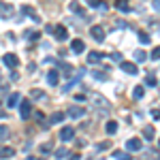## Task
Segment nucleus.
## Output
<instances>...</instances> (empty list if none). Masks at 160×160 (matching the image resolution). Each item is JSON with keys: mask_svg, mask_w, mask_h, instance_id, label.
<instances>
[{"mask_svg": "<svg viewBox=\"0 0 160 160\" xmlns=\"http://www.w3.org/2000/svg\"><path fill=\"white\" fill-rule=\"evenodd\" d=\"M107 148H111V143H109V141H100L98 145H96V152H105Z\"/></svg>", "mask_w": 160, "mask_h": 160, "instance_id": "obj_29", "label": "nucleus"}, {"mask_svg": "<svg viewBox=\"0 0 160 160\" xmlns=\"http://www.w3.org/2000/svg\"><path fill=\"white\" fill-rule=\"evenodd\" d=\"M30 96H32L34 100H38V98H43V96H45V92H43V90H32V92H30Z\"/></svg>", "mask_w": 160, "mask_h": 160, "instance_id": "obj_27", "label": "nucleus"}, {"mask_svg": "<svg viewBox=\"0 0 160 160\" xmlns=\"http://www.w3.org/2000/svg\"><path fill=\"white\" fill-rule=\"evenodd\" d=\"M115 7H118L122 13H130V4H128V0H115Z\"/></svg>", "mask_w": 160, "mask_h": 160, "instance_id": "obj_16", "label": "nucleus"}, {"mask_svg": "<svg viewBox=\"0 0 160 160\" xmlns=\"http://www.w3.org/2000/svg\"><path fill=\"white\" fill-rule=\"evenodd\" d=\"M47 83H49V86H58V83H60V73H58V71H49V73H47Z\"/></svg>", "mask_w": 160, "mask_h": 160, "instance_id": "obj_12", "label": "nucleus"}, {"mask_svg": "<svg viewBox=\"0 0 160 160\" xmlns=\"http://www.w3.org/2000/svg\"><path fill=\"white\" fill-rule=\"evenodd\" d=\"M22 11H24L26 15H28V17H30V19H32V22H37V24H41V17H38L37 13H34V9H32V7H24V9H22Z\"/></svg>", "mask_w": 160, "mask_h": 160, "instance_id": "obj_14", "label": "nucleus"}, {"mask_svg": "<svg viewBox=\"0 0 160 160\" xmlns=\"http://www.w3.org/2000/svg\"><path fill=\"white\" fill-rule=\"evenodd\" d=\"M152 118L154 120H160V109H152Z\"/></svg>", "mask_w": 160, "mask_h": 160, "instance_id": "obj_36", "label": "nucleus"}, {"mask_svg": "<svg viewBox=\"0 0 160 160\" xmlns=\"http://www.w3.org/2000/svg\"><path fill=\"white\" fill-rule=\"evenodd\" d=\"M156 30H158V34H160V26H158V28H156Z\"/></svg>", "mask_w": 160, "mask_h": 160, "instance_id": "obj_45", "label": "nucleus"}, {"mask_svg": "<svg viewBox=\"0 0 160 160\" xmlns=\"http://www.w3.org/2000/svg\"><path fill=\"white\" fill-rule=\"evenodd\" d=\"M17 79H19V75H17L15 71H13V73H11V81H17Z\"/></svg>", "mask_w": 160, "mask_h": 160, "instance_id": "obj_41", "label": "nucleus"}, {"mask_svg": "<svg viewBox=\"0 0 160 160\" xmlns=\"http://www.w3.org/2000/svg\"><path fill=\"white\" fill-rule=\"evenodd\" d=\"M71 11H73L75 15H81V17L86 15V13H83V9H81V4H79L77 0H73V2H71Z\"/></svg>", "mask_w": 160, "mask_h": 160, "instance_id": "obj_19", "label": "nucleus"}, {"mask_svg": "<svg viewBox=\"0 0 160 160\" xmlns=\"http://www.w3.org/2000/svg\"><path fill=\"white\" fill-rule=\"evenodd\" d=\"M115 26H118V28H128V24H126V22H122V19H118V22H115Z\"/></svg>", "mask_w": 160, "mask_h": 160, "instance_id": "obj_38", "label": "nucleus"}, {"mask_svg": "<svg viewBox=\"0 0 160 160\" xmlns=\"http://www.w3.org/2000/svg\"><path fill=\"white\" fill-rule=\"evenodd\" d=\"M71 49H73V53H83V49H86V43H83L81 38H75L73 45H71Z\"/></svg>", "mask_w": 160, "mask_h": 160, "instance_id": "obj_11", "label": "nucleus"}, {"mask_svg": "<svg viewBox=\"0 0 160 160\" xmlns=\"http://www.w3.org/2000/svg\"><path fill=\"white\" fill-rule=\"evenodd\" d=\"M51 34L58 38V41H66V38H68V30H66L64 26H53V32H51Z\"/></svg>", "mask_w": 160, "mask_h": 160, "instance_id": "obj_5", "label": "nucleus"}, {"mask_svg": "<svg viewBox=\"0 0 160 160\" xmlns=\"http://www.w3.org/2000/svg\"><path fill=\"white\" fill-rule=\"evenodd\" d=\"M160 58V47H156V49L152 51V60H158Z\"/></svg>", "mask_w": 160, "mask_h": 160, "instance_id": "obj_34", "label": "nucleus"}, {"mask_svg": "<svg viewBox=\"0 0 160 160\" xmlns=\"http://www.w3.org/2000/svg\"><path fill=\"white\" fill-rule=\"evenodd\" d=\"M56 66H58V68H60L62 73H73V66H71V64H66V62H56Z\"/></svg>", "mask_w": 160, "mask_h": 160, "instance_id": "obj_21", "label": "nucleus"}, {"mask_svg": "<svg viewBox=\"0 0 160 160\" xmlns=\"http://www.w3.org/2000/svg\"><path fill=\"white\" fill-rule=\"evenodd\" d=\"M68 160H79V154H73V156H68Z\"/></svg>", "mask_w": 160, "mask_h": 160, "instance_id": "obj_43", "label": "nucleus"}, {"mask_svg": "<svg viewBox=\"0 0 160 160\" xmlns=\"http://www.w3.org/2000/svg\"><path fill=\"white\" fill-rule=\"evenodd\" d=\"M135 60L137 62H145V60H148V53H145L143 49H137L135 51Z\"/></svg>", "mask_w": 160, "mask_h": 160, "instance_id": "obj_25", "label": "nucleus"}, {"mask_svg": "<svg viewBox=\"0 0 160 160\" xmlns=\"http://www.w3.org/2000/svg\"><path fill=\"white\" fill-rule=\"evenodd\" d=\"M32 113V102L30 100H19V118L22 120H28Z\"/></svg>", "mask_w": 160, "mask_h": 160, "instance_id": "obj_2", "label": "nucleus"}, {"mask_svg": "<svg viewBox=\"0 0 160 160\" xmlns=\"http://www.w3.org/2000/svg\"><path fill=\"white\" fill-rule=\"evenodd\" d=\"M105 132H107V135H115V132H118V122H113V120H111V122H107Z\"/></svg>", "mask_w": 160, "mask_h": 160, "instance_id": "obj_20", "label": "nucleus"}, {"mask_svg": "<svg viewBox=\"0 0 160 160\" xmlns=\"http://www.w3.org/2000/svg\"><path fill=\"white\" fill-rule=\"evenodd\" d=\"M156 160H160V156H156Z\"/></svg>", "mask_w": 160, "mask_h": 160, "instance_id": "obj_46", "label": "nucleus"}, {"mask_svg": "<svg viewBox=\"0 0 160 160\" xmlns=\"http://www.w3.org/2000/svg\"><path fill=\"white\" fill-rule=\"evenodd\" d=\"M158 145H160V139H158Z\"/></svg>", "mask_w": 160, "mask_h": 160, "instance_id": "obj_47", "label": "nucleus"}, {"mask_svg": "<svg viewBox=\"0 0 160 160\" xmlns=\"http://www.w3.org/2000/svg\"><path fill=\"white\" fill-rule=\"evenodd\" d=\"M51 145H41V154H49V152H51Z\"/></svg>", "mask_w": 160, "mask_h": 160, "instance_id": "obj_37", "label": "nucleus"}, {"mask_svg": "<svg viewBox=\"0 0 160 160\" xmlns=\"http://www.w3.org/2000/svg\"><path fill=\"white\" fill-rule=\"evenodd\" d=\"M73 137H75V128H73V126H66V128H62V130H60V139H62V141H71Z\"/></svg>", "mask_w": 160, "mask_h": 160, "instance_id": "obj_10", "label": "nucleus"}, {"mask_svg": "<svg viewBox=\"0 0 160 160\" xmlns=\"http://www.w3.org/2000/svg\"><path fill=\"white\" fill-rule=\"evenodd\" d=\"M2 62H4L9 68H15V66L19 64V58H17L15 53H4V56H2Z\"/></svg>", "mask_w": 160, "mask_h": 160, "instance_id": "obj_6", "label": "nucleus"}, {"mask_svg": "<svg viewBox=\"0 0 160 160\" xmlns=\"http://www.w3.org/2000/svg\"><path fill=\"white\" fill-rule=\"evenodd\" d=\"M105 58V53H100V51H90V56H88V62H92V64H96L98 60Z\"/></svg>", "mask_w": 160, "mask_h": 160, "instance_id": "obj_15", "label": "nucleus"}, {"mask_svg": "<svg viewBox=\"0 0 160 160\" xmlns=\"http://www.w3.org/2000/svg\"><path fill=\"white\" fill-rule=\"evenodd\" d=\"M19 100H22V94H11L9 100H7V107H17V105H19Z\"/></svg>", "mask_w": 160, "mask_h": 160, "instance_id": "obj_18", "label": "nucleus"}, {"mask_svg": "<svg viewBox=\"0 0 160 160\" xmlns=\"http://www.w3.org/2000/svg\"><path fill=\"white\" fill-rule=\"evenodd\" d=\"M15 156V149L7 148V145H0V158H13Z\"/></svg>", "mask_w": 160, "mask_h": 160, "instance_id": "obj_13", "label": "nucleus"}, {"mask_svg": "<svg viewBox=\"0 0 160 160\" xmlns=\"http://www.w3.org/2000/svg\"><path fill=\"white\" fill-rule=\"evenodd\" d=\"M154 9H156V11H160V0H154Z\"/></svg>", "mask_w": 160, "mask_h": 160, "instance_id": "obj_42", "label": "nucleus"}, {"mask_svg": "<svg viewBox=\"0 0 160 160\" xmlns=\"http://www.w3.org/2000/svg\"><path fill=\"white\" fill-rule=\"evenodd\" d=\"M66 115H68V118H73V120H79V118H83V115H86V109H83V107H71Z\"/></svg>", "mask_w": 160, "mask_h": 160, "instance_id": "obj_8", "label": "nucleus"}, {"mask_svg": "<svg viewBox=\"0 0 160 160\" xmlns=\"http://www.w3.org/2000/svg\"><path fill=\"white\" fill-rule=\"evenodd\" d=\"M141 148H143V143H141V139H137V137H132V139L126 141V149H128V152H141Z\"/></svg>", "mask_w": 160, "mask_h": 160, "instance_id": "obj_4", "label": "nucleus"}, {"mask_svg": "<svg viewBox=\"0 0 160 160\" xmlns=\"http://www.w3.org/2000/svg\"><path fill=\"white\" fill-rule=\"evenodd\" d=\"M143 137H145L148 141H152V139L156 137V132H154V126H145V128H143Z\"/></svg>", "mask_w": 160, "mask_h": 160, "instance_id": "obj_22", "label": "nucleus"}, {"mask_svg": "<svg viewBox=\"0 0 160 160\" xmlns=\"http://www.w3.org/2000/svg\"><path fill=\"white\" fill-rule=\"evenodd\" d=\"M90 34L96 38V41H102V38H105V28H102V26H92V28H90Z\"/></svg>", "mask_w": 160, "mask_h": 160, "instance_id": "obj_9", "label": "nucleus"}, {"mask_svg": "<svg viewBox=\"0 0 160 160\" xmlns=\"http://www.w3.org/2000/svg\"><path fill=\"white\" fill-rule=\"evenodd\" d=\"M75 100H77V102H83L86 96H83V94H75Z\"/></svg>", "mask_w": 160, "mask_h": 160, "instance_id": "obj_40", "label": "nucleus"}, {"mask_svg": "<svg viewBox=\"0 0 160 160\" xmlns=\"http://www.w3.org/2000/svg\"><path fill=\"white\" fill-rule=\"evenodd\" d=\"M88 98H90V105H92V107H96V109H100V111L111 109V102L105 98V96H100V94H90Z\"/></svg>", "mask_w": 160, "mask_h": 160, "instance_id": "obj_1", "label": "nucleus"}, {"mask_svg": "<svg viewBox=\"0 0 160 160\" xmlns=\"http://www.w3.org/2000/svg\"><path fill=\"white\" fill-rule=\"evenodd\" d=\"M26 160H41V158H34V156H28Z\"/></svg>", "mask_w": 160, "mask_h": 160, "instance_id": "obj_44", "label": "nucleus"}, {"mask_svg": "<svg viewBox=\"0 0 160 160\" xmlns=\"http://www.w3.org/2000/svg\"><path fill=\"white\" fill-rule=\"evenodd\" d=\"M11 137V132H9V128L7 126H0V141H7Z\"/></svg>", "mask_w": 160, "mask_h": 160, "instance_id": "obj_26", "label": "nucleus"}, {"mask_svg": "<svg viewBox=\"0 0 160 160\" xmlns=\"http://www.w3.org/2000/svg\"><path fill=\"white\" fill-rule=\"evenodd\" d=\"M139 41H141L143 45H148V43H149V34H148V32H139Z\"/></svg>", "mask_w": 160, "mask_h": 160, "instance_id": "obj_30", "label": "nucleus"}, {"mask_svg": "<svg viewBox=\"0 0 160 160\" xmlns=\"http://www.w3.org/2000/svg\"><path fill=\"white\" fill-rule=\"evenodd\" d=\"M145 86H156V77H154V75H148V77H145Z\"/></svg>", "mask_w": 160, "mask_h": 160, "instance_id": "obj_31", "label": "nucleus"}, {"mask_svg": "<svg viewBox=\"0 0 160 160\" xmlns=\"http://www.w3.org/2000/svg\"><path fill=\"white\" fill-rule=\"evenodd\" d=\"M111 60H115V62H122L124 58L120 56V53H118V51H115V53H111Z\"/></svg>", "mask_w": 160, "mask_h": 160, "instance_id": "obj_35", "label": "nucleus"}, {"mask_svg": "<svg viewBox=\"0 0 160 160\" xmlns=\"http://www.w3.org/2000/svg\"><path fill=\"white\" fill-rule=\"evenodd\" d=\"M0 17H4V19H11L13 17V7L9 2H0Z\"/></svg>", "mask_w": 160, "mask_h": 160, "instance_id": "obj_7", "label": "nucleus"}, {"mask_svg": "<svg viewBox=\"0 0 160 160\" xmlns=\"http://www.w3.org/2000/svg\"><path fill=\"white\" fill-rule=\"evenodd\" d=\"M143 96H145V88H143V86H137L135 90H132V98H135V100H141Z\"/></svg>", "mask_w": 160, "mask_h": 160, "instance_id": "obj_17", "label": "nucleus"}, {"mask_svg": "<svg viewBox=\"0 0 160 160\" xmlns=\"http://www.w3.org/2000/svg\"><path fill=\"white\" fill-rule=\"evenodd\" d=\"M120 68H122L124 73H128V75H137V73H139V66H137L135 62H126V60H122V62H120Z\"/></svg>", "mask_w": 160, "mask_h": 160, "instance_id": "obj_3", "label": "nucleus"}, {"mask_svg": "<svg viewBox=\"0 0 160 160\" xmlns=\"http://www.w3.org/2000/svg\"><path fill=\"white\" fill-rule=\"evenodd\" d=\"M113 158H115V160H132V156H130L128 152H115Z\"/></svg>", "mask_w": 160, "mask_h": 160, "instance_id": "obj_23", "label": "nucleus"}, {"mask_svg": "<svg viewBox=\"0 0 160 160\" xmlns=\"http://www.w3.org/2000/svg\"><path fill=\"white\" fill-rule=\"evenodd\" d=\"M26 37L30 38V41H38V38H41V32H28Z\"/></svg>", "mask_w": 160, "mask_h": 160, "instance_id": "obj_32", "label": "nucleus"}, {"mask_svg": "<svg viewBox=\"0 0 160 160\" xmlns=\"http://www.w3.org/2000/svg\"><path fill=\"white\" fill-rule=\"evenodd\" d=\"M66 154H68V152H66V148H60L58 152H56V158H64Z\"/></svg>", "mask_w": 160, "mask_h": 160, "instance_id": "obj_33", "label": "nucleus"}, {"mask_svg": "<svg viewBox=\"0 0 160 160\" xmlns=\"http://www.w3.org/2000/svg\"><path fill=\"white\" fill-rule=\"evenodd\" d=\"M64 120V113H53L51 115V124H60Z\"/></svg>", "mask_w": 160, "mask_h": 160, "instance_id": "obj_28", "label": "nucleus"}, {"mask_svg": "<svg viewBox=\"0 0 160 160\" xmlns=\"http://www.w3.org/2000/svg\"><path fill=\"white\" fill-rule=\"evenodd\" d=\"M92 77L98 79V81H105V79L109 77V73H105V71H92Z\"/></svg>", "mask_w": 160, "mask_h": 160, "instance_id": "obj_24", "label": "nucleus"}, {"mask_svg": "<svg viewBox=\"0 0 160 160\" xmlns=\"http://www.w3.org/2000/svg\"><path fill=\"white\" fill-rule=\"evenodd\" d=\"M90 7H100V0H88Z\"/></svg>", "mask_w": 160, "mask_h": 160, "instance_id": "obj_39", "label": "nucleus"}]
</instances>
